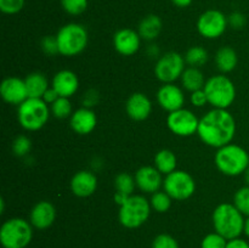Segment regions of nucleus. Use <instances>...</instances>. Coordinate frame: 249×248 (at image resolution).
Segmentation results:
<instances>
[{
  "instance_id": "nucleus-9",
  "label": "nucleus",
  "mask_w": 249,
  "mask_h": 248,
  "mask_svg": "<svg viewBox=\"0 0 249 248\" xmlns=\"http://www.w3.org/2000/svg\"><path fill=\"white\" fill-rule=\"evenodd\" d=\"M164 191L177 201H184L195 194L196 182L195 179L184 170H174L165 175L163 180Z\"/></svg>"
},
{
  "instance_id": "nucleus-17",
  "label": "nucleus",
  "mask_w": 249,
  "mask_h": 248,
  "mask_svg": "<svg viewBox=\"0 0 249 248\" xmlns=\"http://www.w3.org/2000/svg\"><path fill=\"white\" fill-rule=\"evenodd\" d=\"M56 218V209L53 203L48 201L38 202L36 206L32 208L29 214V223L32 226L39 230H45L50 228L53 224Z\"/></svg>"
},
{
  "instance_id": "nucleus-11",
  "label": "nucleus",
  "mask_w": 249,
  "mask_h": 248,
  "mask_svg": "<svg viewBox=\"0 0 249 248\" xmlns=\"http://www.w3.org/2000/svg\"><path fill=\"white\" fill-rule=\"evenodd\" d=\"M228 17L219 10H207L198 17L197 29L206 39H216L228 28Z\"/></svg>"
},
{
  "instance_id": "nucleus-6",
  "label": "nucleus",
  "mask_w": 249,
  "mask_h": 248,
  "mask_svg": "<svg viewBox=\"0 0 249 248\" xmlns=\"http://www.w3.org/2000/svg\"><path fill=\"white\" fill-rule=\"evenodd\" d=\"M18 122L26 130L36 131L43 128L49 119L48 104L43 99L28 97L18 105Z\"/></svg>"
},
{
  "instance_id": "nucleus-15",
  "label": "nucleus",
  "mask_w": 249,
  "mask_h": 248,
  "mask_svg": "<svg viewBox=\"0 0 249 248\" xmlns=\"http://www.w3.org/2000/svg\"><path fill=\"white\" fill-rule=\"evenodd\" d=\"M141 36L138 32L130 28L119 29L113 36V45L117 53L124 56H131L139 50Z\"/></svg>"
},
{
  "instance_id": "nucleus-32",
  "label": "nucleus",
  "mask_w": 249,
  "mask_h": 248,
  "mask_svg": "<svg viewBox=\"0 0 249 248\" xmlns=\"http://www.w3.org/2000/svg\"><path fill=\"white\" fill-rule=\"evenodd\" d=\"M61 4L67 14L77 16L87 10L88 0H61Z\"/></svg>"
},
{
  "instance_id": "nucleus-24",
  "label": "nucleus",
  "mask_w": 249,
  "mask_h": 248,
  "mask_svg": "<svg viewBox=\"0 0 249 248\" xmlns=\"http://www.w3.org/2000/svg\"><path fill=\"white\" fill-rule=\"evenodd\" d=\"M237 53L230 46H224L219 49L215 56V62L219 70L224 73L231 72L237 66Z\"/></svg>"
},
{
  "instance_id": "nucleus-14",
  "label": "nucleus",
  "mask_w": 249,
  "mask_h": 248,
  "mask_svg": "<svg viewBox=\"0 0 249 248\" xmlns=\"http://www.w3.org/2000/svg\"><path fill=\"white\" fill-rule=\"evenodd\" d=\"M157 101L163 109L170 112L182 108L185 104V96L182 90L173 83L162 85L157 92Z\"/></svg>"
},
{
  "instance_id": "nucleus-38",
  "label": "nucleus",
  "mask_w": 249,
  "mask_h": 248,
  "mask_svg": "<svg viewBox=\"0 0 249 248\" xmlns=\"http://www.w3.org/2000/svg\"><path fill=\"white\" fill-rule=\"evenodd\" d=\"M228 21H229V24H230V26H232L233 28L240 29V28H242V27H245L246 17L243 14L236 11V12H232V14L229 16Z\"/></svg>"
},
{
  "instance_id": "nucleus-35",
  "label": "nucleus",
  "mask_w": 249,
  "mask_h": 248,
  "mask_svg": "<svg viewBox=\"0 0 249 248\" xmlns=\"http://www.w3.org/2000/svg\"><path fill=\"white\" fill-rule=\"evenodd\" d=\"M26 0H0V10L6 15L18 14L24 6Z\"/></svg>"
},
{
  "instance_id": "nucleus-7",
  "label": "nucleus",
  "mask_w": 249,
  "mask_h": 248,
  "mask_svg": "<svg viewBox=\"0 0 249 248\" xmlns=\"http://www.w3.org/2000/svg\"><path fill=\"white\" fill-rule=\"evenodd\" d=\"M58 53L63 56H75L88 45V32L82 24L68 23L61 27L56 34Z\"/></svg>"
},
{
  "instance_id": "nucleus-46",
  "label": "nucleus",
  "mask_w": 249,
  "mask_h": 248,
  "mask_svg": "<svg viewBox=\"0 0 249 248\" xmlns=\"http://www.w3.org/2000/svg\"><path fill=\"white\" fill-rule=\"evenodd\" d=\"M0 206H1V209H0V213H4V211H5V202H4V199H0Z\"/></svg>"
},
{
  "instance_id": "nucleus-10",
  "label": "nucleus",
  "mask_w": 249,
  "mask_h": 248,
  "mask_svg": "<svg viewBox=\"0 0 249 248\" xmlns=\"http://www.w3.org/2000/svg\"><path fill=\"white\" fill-rule=\"evenodd\" d=\"M185 71V57L180 53H168L160 58L156 63L155 74L164 84L173 83L181 78Z\"/></svg>"
},
{
  "instance_id": "nucleus-30",
  "label": "nucleus",
  "mask_w": 249,
  "mask_h": 248,
  "mask_svg": "<svg viewBox=\"0 0 249 248\" xmlns=\"http://www.w3.org/2000/svg\"><path fill=\"white\" fill-rule=\"evenodd\" d=\"M51 113L56 118L65 119L72 116V105L68 97H58L53 105H51Z\"/></svg>"
},
{
  "instance_id": "nucleus-8",
  "label": "nucleus",
  "mask_w": 249,
  "mask_h": 248,
  "mask_svg": "<svg viewBox=\"0 0 249 248\" xmlns=\"http://www.w3.org/2000/svg\"><path fill=\"white\" fill-rule=\"evenodd\" d=\"M151 213V203L143 196H129L119 207L118 219L126 229L140 228L147 221Z\"/></svg>"
},
{
  "instance_id": "nucleus-12",
  "label": "nucleus",
  "mask_w": 249,
  "mask_h": 248,
  "mask_svg": "<svg viewBox=\"0 0 249 248\" xmlns=\"http://www.w3.org/2000/svg\"><path fill=\"white\" fill-rule=\"evenodd\" d=\"M168 128L172 133L179 136H191L198 130L199 119L194 112L186 108L170 112L167 118Z\"/></svg>"
},
{
  "instance_id": "nucleus-16",
  "label": "nucleus",
  "mask_w": 249,
  "mask_h": 248,
  "mask_svg": "<svg viewBox=\"0 0 249 248\" xmlns=\"http://www.w3.org/2000/svg\"><path fill=\"white\" fill-rule=\"evenodd\" d=\"M136 186L146 194H155L163 185L162 173L156 167L145 165L141 167L135 174Z\"/></svg>"
},
{
  "instance_id": "nucleus-39",
  "label": "nucleus",
  "mask_w": 249,
  "mask_h": 248,
  "mask_svg": "<svg viewBox=\"0 0 249 248\" xmlns=\"http://www.w3.org/2000/svg\"><path fill=\"white\" fill-rule=\"evenodd\" d=\"M190 100H191V104L196 107H202L208 102V100H207V95L203 89L196 90V91L191 92V97H190Z\"/></svg>"
},
{
  "instance_id": "nucleus-27",
  "label": "nucleus",
  "mask_w": 249,
  "mask_h": 248,
  "mask_svg": "<svg viewBox=\"0 0 249 248\" xmlns=\"http://www.w3.org/2000/svg\"><path fill=\"white\" fill-rule=\"evenodd\" d=\"M208 61V53L202 46H192L187 50L185 55V62L190 65V67H201Z\"/></svg>"
},
{
  "instance_id": "nucleus-28",
  "label": "nucleus",
  "mask_w": 249,
  "mask_h": 248,
  "mask_svg": "<svg viewBox=\"0 0 249 248\" xmlns=\"http://www.w3.org/2000/svg\"><path fill=\"white\" fill-rule=\"evenodd\" d=\"M172 197L167 194L165 191H157L152 194L151 197V208L155 209L158 213H165L169 211L170 206H172Z\"/></svg>"
},
{
  "instance_id": "nucleus-37",
  "label": "nucleus",
  "mask_w": 249,
  "mask_h": 248,
  "mask_svg": "<svg viewBox=\"0 0 249 248\" xmlns=\"http://www.w3.org/2000/svg\"><path fill=\"white\" fill-rule=\"evenodd\" d=\"M41 49H43V51L46 55H56V53H58V44L56 35L45 36V38L41 40Z\"/></svg>"
},
{
  "instance_id": "nucleus-22",
  "label": "nucleus",
  "mask_w": 249,
  "mask_h": 248,
  "mask_svg": "<svg viewBox=\"0 0 249 248\" xmlns=\"http://www.w3.org/2000/svg\"><path fill=\"white\" fill-rule=\"evenodd\" d=\"M162 31V19L157 15H148L139 24L140 36L145 40H155Z\"/></svg>"
},
{
  "instance_id": "nucleus-42",
  "label": "nucleus",
  "mask_w": 249,
  "mask_h": 248,
  "mask_svg": "<svg viewBox=\"0 0 249 248\" xmlns=\"http://www.w3.org/2000/svg\"><path fill=\"white\" fill-rule=\"evenodd\" d=\"M128 195H124L122 194V192H116V195H114V201H116V203H118L119 206H122V204L124 203V202L128 199Z\"/></svg>"
},
{
  "instance_id": "nucleus-41",
  "label": "nucleus",
  "mask_w": 249,
  "mask_h": 248,
  "mask_svg": "<svg viewBox=\"0 0 249 248\" xmlns=\"http://www.w3.org/2000/svg\"><path fill=\"white\" fill-rule=\"evenodd\" d=\"M226 248H249V243L242 238L237 237L233 240H229Z\"/></svg>"
},
{
  "instance_id": "nucleus-36",
  "label": "nucleus",
  "mask_w": 249,
  "mask_h": 248,
  "mask_svg": "<svg viewBox=\"0 0 249 248\" xmlns=\"http://www.w3.org/2000/svg\"><path fill=\"white\" fill-rule=\"evenodd\" d=\"M152 248H180L179 243L173 236L168 233H160L153 240Z\"/></svg>"
},
{
  "instance_id": "nucleus-23",
  "label": "nucleus",
  "mask_w": 249,
  "mask_h": 248,
  "mask_svg": "<svg viewBox=\"0 0 249 248\" xmlns=\"http://www.w3.org/2000/svg\"><path fill=\"white\" fill-rule=\"evenodd\" d=\"M28 91V97H36V99H41L45 94L46 90L49 89L48 79L41 73H31L24 79Z\"/></svg>"
},
{
  "instance_id": "nucleus-2",
  "label": "nucleus",
  "mask_w": 249,
  "mask_h": 248,
  "mask_svg": "<svg viewBox=\"0 0 249 248\" xmlns=\"http://www.w3.org/2000/svg\"><path fill=\"white\" fill-rule=\"evenodd\" d=\"M243 214L231 203H221L213 213V225L215 232L220 233L226 240L240 237L245 228Z\"/></svg>"
},
{
  "instance_id": "nucleus-29",
  "label": "nucleus",
  "mask_w": 249,
  "mask_h": 248,
  "mask_svg": "<svg viewBox=\"0 0 249 248\" xmlns=\"http://www.w3.org/2000/svg\"><path fill=\"white\" fill-rule=\"evenodd\" d=\"M114 185H116V189L118 192L131 196V194H133L134 189L136 186V181L135 177H133L128 173H121V174H118L116 177Z\"/></svg>"
},
{
  "instance_id": "nucleus-34",
  "label": "nucleus",
  "mask_w": 249,
  "mask_h": 248,
  "mask_svg": "<svg viewBox=\"0 0 249 248\" xmlns=\"http://www.w3.org/2000/svg\"><path fill=\"white\" fill-rule=\"evenodd\" d=\"M31 146L32 142L27 136L19 135L12 142V151L18 157H23V156H26L31 151Z\"/></svg>"
},
{
  "instance_id": "nucleus-26",
  "label": "nucleus",
  "mask_w": 249,
  "mask_h": 248,
  "mask_svg": "<svg viewBox=\"0 0 249 248\" xmlns=\"http://www.w3.org/2000/svg\"><path fill=\"white\" fill-rule=\"evenodd\" d=\"M155 167L160 170L162 174L168 175L169 173L177 170V157L174 152L170 150H160L156 153Z\"/></svg>"
},
{
  "instance_id": "nucleus-25",
  "label": "nucleus",
  "mask_w": 249,
  "mask_h": 248,
  "mask_svg": "<svg viewBox=\"0 0 249 248\" xmlns=\"http://www.w3.org/2000/svg\"><path fill=\"white\" fill-rule=\"evenodd\" d=\"M182 87L189 91L194 92L196 90H201L204 88V75L197 67L185 68L181 75Z\"/></svg>"
},
{
  "instance_id": "nucleus-13",
  "label": "nucleus",
  "mask_w": 249,
  "mask_h": 248,
  "mask_svg": "<svg viewBox=\"0 0 249 248\" xmlns=\"http://www.w3.org/2000/svg\"><path fill=\"white\" fill-rule=\"evenodd\" d=\"M0 94L5 102L11 105H21L28 99L26 82L17 77H9L2 80Z\"/></svg>"
},
{
  "instance_id": "nucleus-40",
  "label": "nucleus",
  "mask_w": 249,
  "mask_h": 248,
  "mask_svg": "<svg viewBox=\"0 0 249 248\" xmlns=\"http://www.w3.org/2000/svg\"><path fill=\"white\" fill-rule=\"evenodd\" d=\"M58 97H60V95L57 94V91H56V90L53 89V88H49V89L46 90L45 94H44V96L41 97V99H43L44 101H45L48 105L49 104L53 105V102H55L56 100L58 99Z\"/></svg>"
},
{
  "instance_id": "nucleus-18",
  "label": "nucleus",
  "mask_w": 249,
  "mask_h": 248,
  "mask_svg": "<svg viewBox=\"0 0 249 248\" xmlns=\"http://www.w3.org/2000/svg\"><path fill=\"white\" fill-rule=\"evenodd\" d=\"M125 109L128 116L134 121H145L152 111V104L145 94L135 92L126 100Z\"/></svg>"
},
{
  "instance_id": "nucleus-19",
  "label": "nucleus",
  "mask_w": 249,
  "mask_h": 248,
  "mask_svg": "<svg viewBox=\"0 0 249 248\" xmlns=\"http://www.w3.org/2000/svg\"><path fill=\"white\" fill-rule=\"evenodd\" d=\"M97 177L94 173L80 170L71 180V190L78 197H89L96 191Z\"/></svg>"
},
{
  "instance_id": "nucleus-20",
  "label": "nucleus",
  "mask_w": 249,
  "mask_h": 248,
  "mask_svg": "<svg viewBox=\"0 0 249 248\" xmlns=\"http://www.w3.org/2000/svg\"><path fill=\"white\" fill-rule=\"evenodd\" d=\"M70 124L73 131H75L79 135H87V134L91 133L96 126V114L88 107H83V108L73 112L70 119Z\"/></svg>"
},
{
  "instance_id": "nucleus-31",
  "label": "nucleus",
  "mask_w": 249,
  "mask_h": 248,
  "mask_svg": "<svg viewBox=\"0 0 249 248\" xmlns=\"http://www.w3.org/2000/svg\"><path fill=\"white\" fill-rule=\"evenodd\" d=\"M233 204L243 214L249 216V186L241 187L233 197Z\"/></svg>"
},
{
  "instance_id": "nucleus-5",
  "label": "nucleus",
  "mask_w": 249,
  "mask_h": 248,
  "mask_svg": "<svg viewBox=\"0 0 249 248\" xmlns=\"http://www.w3.org/2000/svg\"><path fill=\"white\" fill-rule=\"evenodd\" d=\"M208 104L214 108L228 109L236 97V88L230 78L225 75H214L209 78L203 88Z\"/></svg>"
},
{
  "instance_id": "nucleus-44",
  "label": "nucleus",
  "mask_w": 249,
  "mask_h": 248,
  "mask_svg": "<svg viewBox=\"0 0 249 248\" xmlns=\"http://www.w3.org/2000/svg\"><path fill=\"white\" fill-rule=\"evenodd\" d=\"M243 232L245 235L249 237V216H247V219L245 220V228H243Z\"/></svg>"
},
{
  "instance_id": "nucleus-4",
  "label": "nucleus",
  "mask_w": 249,
  "mask_h": 248,
  "mask_svg": "<svg viewBox=\"0 0 249 248\" xmlns=\"http://www.w3.org/2000/svg\"><path fill=\"white\" fill-rule=\"evenodd\" d=\"M32 237V224L22 218L9 219L0 229V242L4 248H26Z\"/></svg>"
},
{
  "instance_id": "nucleus-45",
  "label": "nucleus",
  "mask_w": 249,
  "mask_h": 248,
  "mask_svg": "<svg viewBox=\"0 0 249 248\" xmlns=\"http://www.w3.org/2000/svg\"><path fill=\"white\" fill-rule=\"evenodd\" d=\"M243 174H245V180H246V182H247V186H249V165Z\"/></svg>"
},
{
  "instance_id": "nucleus-1",
  "label": "nucleus",
  "mask_w": 249,
  "mask_h": 248,
  "mask_svg": "<svg viewBox=\"0 0 249 248\" xmlns=\"http://www.w3.org/2000/svg\"><path fill=\"white\" fill-rule=\"evenodd\" d=\"M236 122L228 109L214 108L199 119L197 134L206 145L220 148L232 141Z\"/></svg>"
},
{
  "instance_id": "nucleus-43",
  "label": "nucleus",
  "mask_w": 249,
  "mask_h": 248,
  "mask_svg": "<svg viewBox=\"0 0 249 248\" xmlns=\"http://www.w3.org/2000/svg\"><path fill=\"white\" fill-rule=\"evenodd\" d=\"M194 0H172L173 4L178 7H187L192 4Z\"/></svg>"
},
{
  "instance_id": "nucleus-33",
  "label": "nucleus",
  "mask_w": 249,
  "mask_h": 248,
  "mask_svg": "<svg viewBox=\"0 0 249 248\" xmlns=\"http://www.w3.org/2000/svg\"><path fill=\"white\" fill-rule=\"evenodd\" d=\"M228 240L218 232L208 233L206 237L202 240L201 248H226Z\"/></svg>"
},
{
  "instance_id": "nucleus-21",
  "label": "nucleus",
  "mask_w": 249,
  "mask_h": 248,
  "mask_svg": "<svg viewBox=\"0 0 249 248\" xmlns=\"http://www.w3.org/2000/svg\"><path fill=\"white\" fill-rule=\"evenodd\" d=\"M53 88L57 91L60 97H68L77 92L78 88H79V80L75 73L72 71L63 70L60 71L55 74L53 79Z\"/></svg>"
},
{
  "instance_id": "nucleus-3",
  "label": "nucleus",
  "mask_w": 249,
  "mask_h": 248,
  "mask_svg": "<svg viewBox=\"0 0 249 248\" xmlns=\"http://www.w3.org/2000/svg\"><path fill=\"white\" fill-rule=\"evenodd\" d=\"M215 165L224 175L237 177L243 174L249 165L247 151L235 143H229L218 148L215 153Z\"/></svg>"
}]
</instances>
